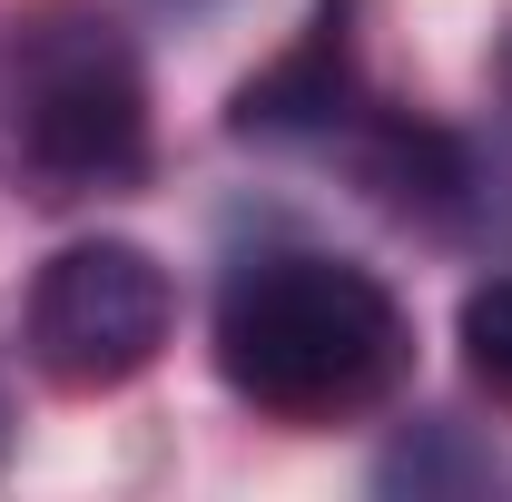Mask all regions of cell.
I'll return each mask as SVG.
<instances>
[{"label": "cell", "instance_id": "277c9868", "mask_svg": "<svg viewBox=\"0 0 512 502\" xmlns=\"http://www.w3.org/2000/svg\"><path fill=\"white\" fill-rule=\"evenodd\" d=\"M355 109H365L355 99V30H345V0H325L306 20V40L237 89V119L227 128L237 138H335Z\"/></svg>", "mask_w": 512, "mask_h": 502}, {"label": "cell", "instance_id": "8992f818", "mask_svg": "<svg viewBox=\"0 0 512 502\" xmlns=\"http://www.w3.org/2000/svg\"><path fill=\"white\" fill-rule=\"evenodd\" d=\"M493 79H503V109H512V40H503V69H493Z\"/></svg>", "mask_w": 512, "mask_h": 502}, {"label": "cell", "instance_id": "5b68a950", "mask_svg": "<svg viewBox=\"0 0 512 502\" xmlns=\"http://www.w3.org/2000/svg\"><path fill=\"white\" fill-rule=\"evenodd\" d=\"M453 335H463V365H473V384H483L493 404H512V266H503V276H483V286L463 296Z\"/></svg>", "mask_w": 512, "mask_h": 502}, {"label": "cell", "instance_id": "3957f363", "mask_svg": "<svg viewBox=\"0 0 512 502\" xmlns=\"http://www.w3.org/2000/svg\"><path fill=\"white\" fill-rule=\"evenodd\" d=\"M168 325H178V286L158 256L128 247V237H79L30 276L20 345L60 394H109V384L158 365Z\"/></svg>", "mask_w": 512, "mask_h": 502}, {"label": "cell", "instance_id": "7a4b0ae2", "mask_svg": "<svg viewBox=\"0 0 512 502\" xmlns=\"http://www.w3.org/2000/svg\"><path fill=\"white\" fill-rule=\"evenodd\" d=\"M10 158L40 197H109L148 168V69L89 0H40L10 30Z\"/></svg>", "mask_w": 512, "mask_h": 502}, {"label": "cell", "instance_id": "6da1fadb", "mask_svg": "<svg viewBox=\"0 0 512 502\" xmlns=\"http://www.w3.org/2000/svg\"><path fill=\"white\" fill-rule=\"evenodd\" d=\"M207 345H217V375L237 404L276 414V424H335V414H365L404 384L414 325L375 266L276 247L217 286Z\"/></svg>", "mask_w": 512, "mask_h": 502}, {"label": "cell", "instance_id": "52a82bcc", "mask_svg": "<svg viewBox=\"0 0 512 502\" xmlns=\"http://www.w3.org/2000/svg\"><path fill=\"white\" fill-rule=\"evenodd\" d=\"M0 434H10V424H0Z\"/></svg>", "mask_w": 512, "mask_h": 502}]
</instances>
